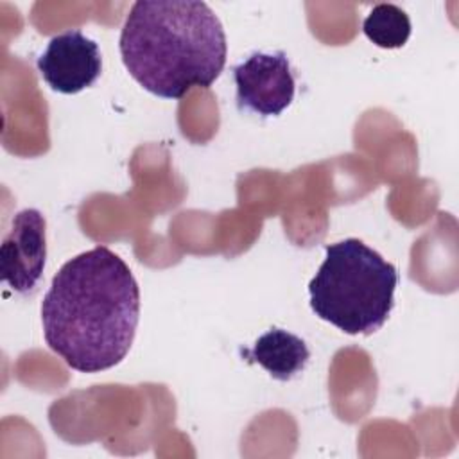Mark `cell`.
Returning <instances> with one entry per match:
<instances>
[{"label": "cell", "mask_w": 459, "mask_h": 459, "mask_svg": "<svg viewBox=\"0 0 459 459\" xmlns=\"http://www.w3.org/2000/svg\"><path fill=\"white\" fill-rule=\"evenodd\" d=\"M138 319V283L127 264L106 246L63 264L41 303L48 348L81 373L120 364L133 344Z\"/></svg>", "instance_id": "obj_1"}, {"label": "cell", "mask_w": 459, "mask_h": 459, "mask_svg": "<svg viewBox=\"0 0 459 459\" xmlns=\"http://www.w3.org/2000/svg\"><path fill=\"white\" fill-rule=\"evenodd\" d=\"M118 48L129 75L161 99H181L192 88H210L228 54L217 14L197 0L134 2Z\"/></svg>", "instance_id": "obj_2"}, {"label": "cell", "mask_w": 459, "mask_h": 459, "mask_svg": "<svg viewBox=\"0 0 459 459\" xmlns=\"http://www.w3.org/2000/svg\"><path fill=\"white\" fill-rule=\"evenodd\" d=\"M398 273L359 238L326 246V256L308 283L314 314L350 335H371L393 307Z\"/></svg>", "instance_id": "obj_3"}, {"label": "cell", "mask_w": 459, "mask_h": 459, "mask_svg": "<svg viewBox=\"0 0 459 459\" xmlns=\"http://www.w3.org/2000/svg\"><path fill=\"white\" fill-rule=\"evenodd\" d=\"M237 104L260 117H276L290 106L296 81L285 52H255L233 68Z\"/></svg>", "instance_id": "obj_4"}, {"label": "cell", "mask_w": 459, "mask_h": 459, "mask_svg": "<svg viewBox=\"0 0 459 459\" xmlns=\"http://www.w3.org/2000/svg\"><path fill=\"white\" fill-rule=\"evenodd\" d=\"M47 262V222L39 210L25 208L13 217L0 246V276L14 292L29 294Z\"/></svg>", "instance_id": "obj_5"}, {"label": "cell", "mask_w": 459, "mask_h": 459, "mask_svg": "<svg viewBox=\"0 0 459 459\" xmlns=\"http://www.w3.org/2000/svg\"><path fill=\"white\" fill-rule=\"evenodd\" d=\"M43 81L59 93L74 95L90 88L102 72L99 45L79 29L54 36L38 57Z\"/></svg>", "instance_id": "obj_6"}, {"label": "cell", "mask_w": 459, "mask_h": 459, "mask_svg": "<svg viewBox=\"0 0 459 459\" xmlns=\"http://www.w3.org/2000/svg\"><path fill=\"white\" fill-rule=\"evenodd\" d=\"M244 355L281 382H287L303 371L310 359L305 341L281 328H271L260 335L255 346L246 350Z\"/></svg>", "instance_id": "obj_7"}, {"label": "cell", "mask_w": 459, "mask_h": 459, "mask_svg": "<svg viewBox=\"0 0 459 459\" xmlns=\"http://www.w3.org/2000/svg\"><path fill=\"white\" fill-rule=\"evenodd\" d=\"M362 30L377 47L398 48L403 47L411 36V20L398 5L378 4L364 18Z\"/></svg>", "instance_id": "obj_8"}]
</instances>
